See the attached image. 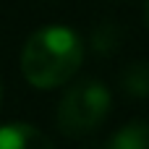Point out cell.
<instances>
[{"label":"cell","mask_w":149,"mask_h":149,"mask_svg":"<svg viewBox=\"0 0 149 149\" xmlns=\"http://www.w3.org/2000/svg\"><path fill=\"white\" fill-rule=\"evenodd\" d=\"M120 89L131 100H149V60H136L123 68Z\"/></svg>","instance_id":"4"},{"label":"cell","mask_w":149,"mask_h":149,"mask_svg":"<svg viewBox=\"0 0 149 149\" xmlns=\"http://www.w3.org/2000/svg\"><path fill=\"white\" fill-rule=\"evenodd\" d=\"M92 50L97 52V55H102V58H110V55H115L118 50H120V45H123V29L118 26V24H113V21H102L94 31H92Z\"/></svg>","instance_id":"6"},{"label":"cell","mask_w":149,"mask_h":149,"mask_svg":"<svg viewBox=\"0 0 149 149\" xmlns=\"http://www.w3.org/2000/svg\"><path fill=\"white\" fill-rule=\"evenodd\" d=\"M84 63L81 37L63 24L37 29L21 50V73L34 89H55L68 84Z\"/></svg>","instance_id":"1"},{"label":"cell","mask_w":149,"mask_h":149,"mask_svg":"<svg viewBox=\"0 0 149 149\" xmlns=\"http://www.w3.org/2000/svg\"><path fill=\"white\" fill-rule=\"evenodd\" d=\"M147 21H149V3H147Z\"/></svg>","instance_id":"8"},{"label":"cell","mask_w":149,"mask_h":149,"mask_svg":"<svg viewBox=\"0 0 149 149\" xmlns=\"http://www.w3.org/2000/svg\"><path fill=\"white\" fill-rule=\"evenodd\" d=\"M0 149H55V144L31 123H8L0 126Z\"/></svg>","instance_id":"3"},{"label":"cell","mask_w":149,"mask_h":149,"mask_svg":"<svg viewBox=\"0 0 149 149\" xmlns=\"http://www.w3.org/2000/svg\"><path fill=\"white\" fill-rule=\"evenodd\" d=\"M0 102H3V84H0Z\"/></svg>","instance_id":"7"},{"label":"cell","mask_w":149,"mask_h":149,"mask_svg":"<svg viewBox=\"0 0 149 149\" xmlns=\"http://www.w3.org/2000/svg\"><path fill=\"white\" fill-rule=\"evenodd\" d=\"M113 105L110 89L97 79H84L73 84L58 105V128L65 136H86L97 131Z\"/></svg>","instance_id":"2"},{"label":"cell","mask_w":149,"mask_h":149,"mask_svg":"<svg viewBox=\"0 0 149 149\" xmlns=\"http://www.w3.org/2000/svg\"><path fill=\"white\" fill-rule=\"evenodd\" d=\"M107 149H149V123L144 120L126 123L110 139Z\"/></svg>","instance_id":"5"}]
</instances>
